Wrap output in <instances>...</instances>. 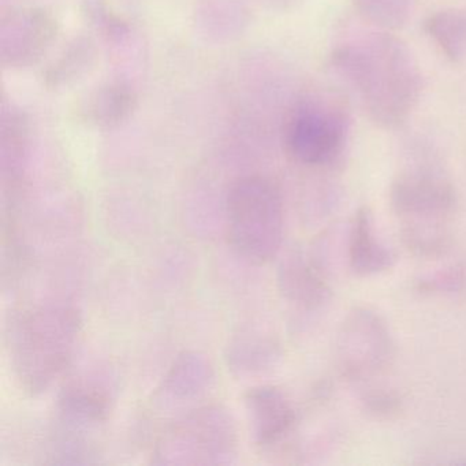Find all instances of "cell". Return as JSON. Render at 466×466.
Returning a JSON list of instances; mask_svg holds the SVG:
<instances>
[{"instance_id":"cell-11","label":"cell","mask_w":466,"mask_h":466,"mask_svg":"<svg viewBox=\"0 0 466 466\" xmlns=\"http://www.w3.org/2000/svg\"><path fill=\"white\" fill-rule=\"evenodd\" d=\"M353 241V261L357 268L362 271L378 269L386 260L384 250L376 244L370 234V222L365 215H360L357 220Z\"/></svg>"},{"instance_id":"cell-1","label":"cell","mask_w":466,"mask_h":466,"mask_svg":"<svg viewBox=\"0 0 466 466\" xmlns=\"http://www.w3.org/2000/svg\"><path fill=\"white\" fill-rule=\"evenodd\" d=\"M332 65L357 89L368 116L380 127H400L419 102L421 73L405 43L392 35L337 48Z\"/></svg>"},{"instance_id":"cell-3","label":"cell","mask_w":466,"mask_h":466,"mask_svg":"<svg viewBox=\"0 0 466 466\" xmlns=\"http://www.w3.org/2000/svg\"><path fill=\"white\" fill-rule=\"evenodd\" d=\"M77 320L67 308H35L15 326V359L20 376L43 389L61 372L73 348Z\"/></svg>"},{"instance_id":"cell-4","label":"cell","mask_w":466,"mask_h":466,"mask_svg":"<svg viewBox=\"0 0 466 466\" xmlns=\"http://www.w3.org/2000/svg\"><path fill=\"white\" fill-rule=\"evenodd\" d=\"M346 133L348 114L340 103H305L286 121V149L302 165H324L339 154Z\"/></svg>"},{"instance_id":"cell-6","label":"cell","mask_w":466,"mask_h":466,"mask_svg":"<svg viewBox=\"0 0 466 466\" xmlns=\"http://www.w3.org/2000/svg\"><path fill=\"white\" fill-rule=\"evenodd\" d=\"M253 441L269 446L285 435L293 422V410L280 390L271 386L250 389L245 395Z\"/></svg>"},{"instance_id":"cell-9","label":"cell","mask_w":466,"mask_h":466,"mask_svg":"<svg viewBox=\"0 0 466 466\" xmlns=\"http://www.w3.org/2000/svg\"><path fill=\"white\" fill-rule=\"evenodd\" d=\"M359 15L373 25L397 29L408 21L411 0H353Z\"/></svg>"},{"instance_id":"cell-5","label":"cell","mask_w":466,"mask_h":466,"mask_svg":"<svg viewBox=\"0 0 466 466\" xmlns=\"http://www.w3.org/2000/svg\"><path fill=\"white\" fill-rule=\"evenodd\" d=\"M236 446V431L230 416L220 408H204L174 425L163 443L160 455L174 462H219Z\"/></svg>"},{"instance_id":"cell-10","label":"cell","mask_w":466,"mask_h":466,"mask_svg":"<svg viewBox=\"0 0 466 466\" xmlns=\"http://www.w3.org/2000/svg\"><path fill=\"white\" fill-rule=\"evenodd\" d=\"M209 380V367L198 356H187L178 367L174 368L168 379V391L178 397H187L200 391V387Z\"/></svg>"},{"instance_id":"cell-8","label":"cell","mask_w":466,"mask_h":466,"mask_svg":"<svg viewBox=\"0 0 466 466\" xmlns=\"http://www.w3.org/2000/svg\"><path fill=\"white\" fill-rule=\"evenodd\" d=\"M425 32L452 62L466 56V9H447L431 15L424 24Z\"/></svg>"},{"instance_id":"cell-2","label":"cell","mask_w":466,"mask_h":466,"mask_svg":"<svg viewBox=\"0 0 466 466\" xmlns=\"http://www.w3.org/2000/svg\"><path fill=\"white\" fill-rule=\"evenodd\" d=\"M226 231L231 247L253 263L271 260L282 241V198L277 185L249 176L231 187L226 200Z\"/></svg>"},{"instance_id":"cell-7","label":"cell","mask_w":466,"mask_h":466,"mask_svg":"<svg viewBox=\"0 0 466 466\" xmlns=\"http://www.w3.org/2000/svg\"><path fill=\"white\" fill-rule=\"evenodd\" d=\"M137 99L129 88L116 84L99 86L81 102L80 116L92 127H116L135 111Z\"/></svg>"}]
</instances>
